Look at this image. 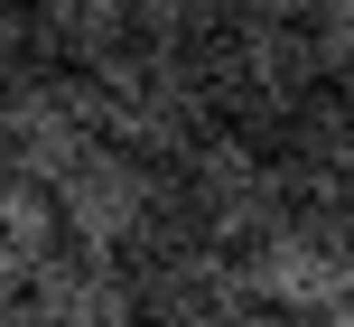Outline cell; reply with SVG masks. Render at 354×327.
Returning <instances> with one entry per match:
<instances>
[{
	"instance_id": "cell-1",
	"label": "cell",
	"mask_w": 354,
	"mask_h": 327,
	"mask_svg": "<svg viewBox=\"0 0 354 327\" xmlns=\"http://www.w3.org/2000/svg\"><path fill=\"white\" fill-rule=\"evenodd\" d=\"M289 206H299V197H289L280 141L214 122L196 150L168 159V224H159V234H196V243H224V253H252Z\"/></svg>"
},
{
	"instance_id": "cell-2",
	"label": "cell",
	"mask_w": 354,
	"mask_h": 327,
	"mask_svg": "<svg viewBox=\"0 0 354 327\" xmlns=\"http://www.w3.org/2000/svg\"><path fill=\"white\" fill-rule=\"evenodd\" d=\"M93 103H103V141L177 159L214 131V85H205V37H131L112 66H93Z\"/></svg>"
},
{
	"instance_id": "cell-3",
	"label": "cell",
	"mask_w": 354,
	"mask_h": 327,
	"mask_svg": "<svg viewBox=\"0 0 354 327\" xmlns=\"http://www.w3.org/2000/svg\"><path fill=\"white\" fill-rule=\"evenodd\" d=\"M205 85H214V122L280 141V131L326 94V66H317V37H308L299 19L243 10L233 28L205 37Z\"/></svg>"
},
{
	"instance_id": "cell-4",
	"label": "cell",
	"mask_w": 354,
	"mask_h": 327,
	"mask_svg": "<svg viewBox=\"0 0 354 327\" xmlns=\"http://www.w3.org/2000/svg\"><path fill=\"white\" fill-rule=\"evenodd\" d=\"M84 150H103V103L75 66H19L0 85V178L56 187Z\"/></svg>"
},
{
	"instance_id": "cell-5",
	"label": "cell",
	"mask_w": 354,
	"mask_h": 327,
	"mask_svg": "<svg viewBox=\"0 0 354 327\" xmlns=\"http://www.w3.org/2000/svg\"><path fill=\"white\" fill-rule=\"evenodd\" d=\"M47 197H56V215H66V243L140 262L149 243H159V224H168V168L140 159V150H122V141H103V150H84Z\"/></svg>"
},
{
	"instance_id": "cell-6",
	"label": "cell",
	"mask_w": 354,
	"mask_h": 327,
	"mask_svg": "<svg viewBox=\"0 0 354 327\" xmlns=\"http://www.w3.org/2000/svg\"><path fill=\"white\" fill-rule=\"evenodd\" d=\"M243 272H252V299H261V309H289V318L326 327L354 299V215L289 206V215L243 253Z\"/></svg>"
},
{
	"instance_id": "cell-7",
	"label": "cell",
	"mask_w": 354,
	"mask_h": 327,
	"mask_svg": "<svg viewBox=\"0 0 354 327\" xmlns=\"http://www.w3.org/2000/svg\"><path fill=\"white\" fill-rule=\"evenodd\" d=\"M140 299H149V327H243L261 309L243 253L196 243V234H159L140 253Z\"/></svg>"
},
{
	"instance_id": "cell-8",
	"label": "cell",
	"mask_w": 354,
	"mask_h": 327,
	"mask_svg": "<svg viewBox=\"0 0 354 327\" xmlns=\"http://www.w3.org/2000/svg\"><path fill=\"white\" fill-rule=\"evenodd\" d=\"M28 327H149L140 262L131 253H93V243H66V253L28 281Z\"/></svg>"
},
{
	"instance_id": "cell-9",
	"label": "cell",
	"mask_w": 354,
	"mask_h": 327,
	"mask_svg": "<svg viewBox=\"0 0 354 327\" xmlns=\"http://www.w3.org/2000/svg\"><path fill=\"white\" fill-rule=\"evenodd\" d=\"M280 168H289V197L317 206V215H354V94L326 85L299 122L280 131Z\"/></svg>"
},
{
	"instance_id": "cell-10",
	"label": "cell",
	"mask_w": 354,
	"mask_h": 327,
	"mask_svg": "<svg viewBox=\"0 0 354 327\" xmlns=\"http://www.w3.org/2000/svg\"><path fill=\"white\" fill-rule=\"evenodd\" d=\"M19 19H28L37 66H75V75L112 66V56L140 37V10H131V0H19Z\"/></svg>"
},
{
	"instance_id": "cell-11",
	"label": "cell",
	"mask_w": 354,
	"mask_h": 327,
	"mask_svg": "<svg viewBox=\"0 0 354 327\" xmlns=\"http://www.w3.org/2000/svg\"><path fill=\"white\" fill-rule=\"evenodd\" d=\"M56 253H66V215H56V197L28 187V178H0V290H28Z\"/></svg>"
},
{
	"instance_id": "cell-12",
	"label": "cell",
	"mask_w": 354,
	"mask_h": 327,
	"mask_svg": "<svg viewBox=\"0 0 354 327\" xmlns=\"http://www.w3.org/2000/svg\"><path fill=\"white\" fill-rule=\"evenodd\" d=\"M140 10V37H214L243 19V0H131Z\"/></svg>"
},
{
	"instance_id": "cell-13",
	"label": "cell",
	"mask_w": 354,
	"mask_h": 327,
	"mask_svg": "<svg viewBox=\"0 0 354 327\" xmlns=\"http://www.w3.org/2000/svg\"><path fill=\"white\" fill-rule=\"evenodd\" d=\"M308 37H317L326 85H345V94H354V0H326V10L308 19Z\"/></svg>"
},
{
	"instance_id": "cell-14",
	"label": "cell",
	"mask_w": 354,
	"mask_h": 327,
	"mask_svg": "<svg viewBox=\"0 0 354 327\" xmlns=\"http://www.w3.org/2000/svg\"><path fill=\"white\" fill-rule=\"evenodd\" d=\"M19 66H37V47H28V19H19V0H0V85H10Z\"/></svg>"
},
{
	"instance_id": "cell-15",
	"label": "cell",
	"mask_w": 354,
	"mask_h": 327,
	"mask_svg": "<svg viewBox=\"0 0 354 327\" xmlns=\"http://www.w3.org/2000/svg\"><path fill=\"white\" fill-rule=\"evenodd\" d=\"M243 10H261V19H299V28H308V19H317L326 0H243Z\"/></svg>"
},
{
	"instance_id": "cell-16",
	"label": "cell",
	"mask_w": 354,
	"mask_h": 327,
	"mask_svg": "<svg viewBox=\"0 0 354 327\" xmlns=\"http://www.w3.org/2000/svg\"><path fill=\"white\" fill-rule=\"evenodd\" d=\"M0 327H28V290H0Z\"/></svg>"
},
{
	"instance_id": "cell-17",
	"label": "cell",
	"mask_w": 354,
	"mask_h": 327,
	"mask_svg": "<svg viewBox=\"0 0 354 327\" xmlns=\"http://www.w3.org/2000/svg\"><path fill=\"white\" fill-rule=\"evenodd\" d=\"M243 327H317V318H289V309H252Z\"/></svg>"
},
{
	"instance_id": "cell-18",
	"label": "cell",
	"mask_w": 354,
	"mask_h": 327,
	"mask_svg": "<svg viewBox=\"0 0 354 327\" xmlns=\"http://www.w3.org/2000/svg\"><path fill=\"white\" fill-rule=\"evenodd\" d=\"M326 327H354V299H345V309H336V318H326Z\"/></svg>"
}]
</instances>
